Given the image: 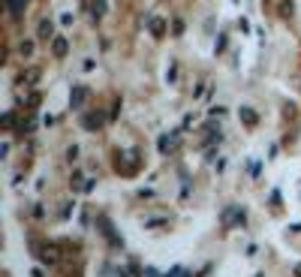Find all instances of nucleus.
I'll list each match as a JSON object with an SVG mask.
<instances>
[{"label": "nucleus", "mask_w": 301, "mask_h": 277, "mask_svg": "<svg viewBox=\"0 0 301 277\" xmlns=\"http://www.w3.org/2000/svg\"><path fill=\"white\" fill-rule=\"evenodd\" d=\"M280 15L289 18V15H292V3H283V6H280Z\"/></svg>", "instance_id": "obj_17"}, {"label": "nucleus", "mask_w": 301, "mask_h": 277, "mask_svg": "<svg viewBox=\"0 0 301 277\" xmlns=\"http://www.w3.org/2000/svg\"><path fill=\"white\" fill-rule=\"evenodd\" d=\"M40 259H43L46 265H57V262H60V250H57L54 244H46V247L40 250Z\"/></svg>", "instance_id": "obj_6"}, {"label": "nucleus", "mask_w": 301, "mask_h": 277, "mask_svg": "<svg viewBox=\"0 0 301 277\" xmlns=\"http://www.w3.org/2000/svg\"><path fill=\"white\" fill-rule=\"evenodd\" d=\"M238 117H241L247 127H256V124H259V114H256L250 106H241V109H238Z\"/></svg>", "instance_id": "obj_8"}, {"label": "nucleus", "mask_w": 301, "mask_h": 277, "mask_svg": "<svg viewBox=\"0 0 301 277\" xmlns=\"http://www.w3.org/2000/svg\"><path fill=\"white\" fill-rule=\"evenodd\" d=\"M105 9H108L105 0H91V15H94V21H100V18L105 15Z\"/></svg>", "instance_id": "obj_11"}, {"label": "nucleus", "mask_w": 301, "mask_h": 277, "mask_svg": "<svg viewBox=\"0 0 301 277\" xmlns=\"http://www.w3.org/2000/svg\"><path fill=\"white\" fill-rule=\"evenodd\" d=\"M75 157H79V145H69V148H66V160L72 163V160H75Z\"/></svg>", "instance_id": "obj_14"}, {"label": "nucleus", "mask_w": 301, "mask_h": 277, "mask_svg": "<svg viewBox=\"0 0 301 277\" xmlns=\"http://www.w3.org/2000/svg\"><path fill=\"white\" fill-rule=\"evenodd\" d=\"M40 103H43V97H40V94H30V97H27V106H30V109H36Z\"/></svg>", "instance_id": "obj_16"}, {"label": "nucleus", "mask_w": 301, "mask_h": 277, "mask_svg": "<svg viewBox=\"0 0 301 277\" xmlns=\"http://www.w3.org/2000/svg\"><path fill=\"white\" fill-rule=\"evenodd\" d=\"M21 3H30V0H21Z\"/></svg>", "instance_id": "obj_23"}, {"label": "nucleus", "mask_w": 301, "mask_h": 277, "mask_svg": "<svg viewBox=\"0 0 301 277\" xmlns=\"http://www.w3.org/2000/svg\"><path fill=\"white\" fill-rule=\"evenodd\" d=\"M181 277H193V274H190V271H181Z\"/></svg>", "instance_id": "obj_22"}, {"label": "nucleus", "mask_w": 301, "mask_h": 277, "mask_svg": "<svg viewBox=\"0 0 301 277\" xmlns=\"http://www.w3.org/2000/svg\"><path fill=\"white\" fill-rule=\"evenodd\" d=\"M175 148H178V133L160 136V154H169V151H175Z\"/></svg>", "instance_id": "obj_10"}, {"label": "nucleus", "mask_w": 301, "mask_h": 277, "mask_svg": "<svg viewBox=\"0 0 301 277\" xmlns=\"http://www.w3.org/2000/svg\"><path fill=\"white\" fill-rule=\"evenodd\" d=\"M51 55H54L57 60L69 55V39H66V36H54V39H51Z\"/></svg>", "instance_id": "obj_5"}, {"label": "nucleus", "mask_w": 301, "mask_h": 277, "mask_svg": "<svg viewBox=\"0 0 301 277\" xmlns=\"http://www.w3.org/2000/svg\"><path fill=\"white\" fill-rule=\"evenodd\" d=\"M292 274H295V277H301V262H298V265L292 268Z\"/></svg>", "instance_id": "obj_20"}, {"label": "nucleus", "mask_w": 301, "mask_h": 277, "mask_svg": "<svg viewBox=\"0 0 301 277\" xmlns=\"http://www.w3.org/2000/svg\"><path fill=\"white\" fill-rule=\"evenodd\" d=\"M18 52H21L24 57H30V55H33V43H21V46H18Z\"/></svg>", "instance_id": "obj_15"}, {"label": "nucleus", "mask_w": 301, "mask_h": 277, "mask_svg": "<svg viewBox=\"0 0 301 277\" xmlns=\"http://www.w3.org/2000/svg\"><path fill=\"white\" fill-rule=\"evenodd\" d=\"M82 127H85V130H100V127H102V114H94V111L85 114V117H82Z\"/></svg>", "instance_id": "obj_9"}, {"label": "nucleus", "mask_w": 301, "mask_h": 277, "mask_svg": "<svg viewBox=\"0 0 301 277\" xmlns=\"http://www.w3.org/2000/svg\"><path fill=\"white\" fill-rule=\"evenodd\" d=\"M88 100H91V88L88 85H75L72 94H69V109H82Z\"/></svg>", "instance_id": "obj_2"}, {"label": "nucleus", "mask_w": 301, "mask_h": 277, "mask_svg": "<svg viewBox=\"0 0 301 277\" xmlns=\"http://www.w3.org/2000/svg\"><path fill=\"white\" fill-rule=\"evenodd\" d=\"M36 36H40L43 43L54 39V21L51 18H40V24H36Z\"/></svg>", "instance_id": "obj_4"}, {"label": "nucleus", "mask_w": 301, "mask_h": 277, "mask_svg": "<svg viewBox=\"0 0 301 277\" xmlns=\"http://www.w3.org/2000/svg\"><path fill=\"white\" fill-rule=\"evenodd\" d=\"M0 124H3V130H12L15 127V111H6L3 117H0Z\"/></svg>", "instance_id": "obj_12"}, {"label": "nucleus", "mask_w": 301, "mask_h": 277, "mask_svg": "<svg viewBox=\"0 0 301 277\" xmlns=\"http://www.w3.org/2000/svg\"><path fill=\"white\" fill-rule=\"evenodd\" d=\"M148 27H150V36H154V39H163L166 36V21L163 18H148Z\"/></svg>", "instance_id": "obj_7"}, {"label": "nucleus", "mask_w": 301, "mask_h": 277, "mask_svg": "<svg viewBox=\"0 0 301 277\" xmlns=\"http://www.w3.org/2000/svg\"><path fill=\"white\" fill-rule=\"evenodd\" d=\"M9 148H12L9 142H3V145H0V157H9Z\"/></svg>", "instance_id": "obj_18"}, {"label": "nucleus", "mask_w": 301, "mask_h": 277, "mask_svg": "<svg viewBox=\"0 0 301 277\" xmlns=\"http://www.w3.org/2000/svg\"><path fill=\"white\" fill-rule=\"evenodd\" d=\"M43 78V69L40 66H27V69H21L18 72V85H24V88H33L36 82Z\"/></svg>", "instance_id": "obj_3"}, {"label": "nucleus", "mask_w": 301, "mask_h": 277, "mask_svg": "<svg viewBox=\"0 0 301 277\" xmlns=\"http://www.w3.org/2000/svg\"><path fill=\"white\" fill-rule=\"evenodd\" d=\"M244 220H247V214H244V208L241 205H229L223 214H220V223L226 226V229H235V226H244Z\"/></svg>", "instance_id": "obj_1"}, {"label": "nucleus", "mask_w": 301, "mask_h": 277, "mask_svg": "<svg viewBox=\"0 0 301 277\" xmlns=\"http://www.w3.org/2000/svg\"><path fill=\"white\" fill-rule=\"evenodd\" d=\"M33 277H43V271H40V268H36V271H33Z\"/></svg>", "instance_id": "obj_21"}, {"label": "nucleus", "mask_w": 301, "mask_h": 277, "mask_svg": "<svg viewBox=\"0 0 301 277\" xmlns=\"http://www.w3.org/2000/svg\"><path fill=\"white\" fill-rule=\"evenodd\" d=\"M142 277H160V274H157L154 268H145V274H142Z\"/></svg>", "instance_id": "obj_19"}, {"label": "nucleus", "mask_w": 301, "mask_h": 277, "mask_svg": "<svg viewBox=\"0 0 301 277\" xmlns=\"http://www.w3.org/2000/svg\"><path fill=\"white\" fill-rule=\"evenodd\" d=\"M82 181H85V178H82V175H79V172H75V175H72V178H69V184H72V190H82V187H85V184H82Z\"/></svg>", "instance_id": "obj_13"}]
</instances>
